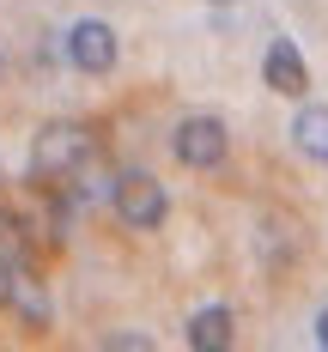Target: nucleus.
<instances>
[{
  "label": "nucleus",
  "mask_w": 328,
  "mask_h": 352,
  "mask_svg": "<svg viewBox=\"0 0 328 352\" xmlns=\"http://www.w3.org/2000/svg\"><path fill=\"white\" fill-rule=\"evenodd\" d=\"M98 158V128L91 122H43L31 134V158H25V182H31L36 195H55L67 176H79V164H91Z\"/></svg>",
  "instance_id": "nucleus-1"
},
{
  "label": "nucleus",
  "mask_w": 328,
  "mask_h": 352,
  "mask_svg": "<svg viewBox=\"0 0 328 352\" xmlns=\"http://www.w3.org/2000/svg\"><path fill=\"white\" fill-rule=\"evenodd\" d=\"M109 207H116V219L128 231H164L171 195H164V182L152 170H116L109 176Z\"/></svg>",
  "instance_id": "nucleus-2"
},
{
  "label": "nucleus",
  "mask_w": 328,
  "mask_h": 352,
  "mask_svg": "<svg viewBox=\"0 0 328 352\" xmlns=\"http://www.w3.org/2000/svg\"><path fill=\"white\" fill-rule=\"evenodd\" d=\"M61 61H67L73 73H85V79L116 73V61H122L116 25H109V19H73L67 31H61Z\"/></svg>",
  "instance_id": "nucleus-3"
},
{
  "label": "nucleus",
  "mask_w": 328,
  "mask_h": 352,
  "mask_svg": "<svg viewBox=\"0 0 328 352\" xmlns=\"http://www.w3.org/2000/svg\"><path fill=\"white\" fill-rule=\"evenodd\" d=\"M171 152H177L182 170H219V164L231 158V128H225V116H213V109L182 116L177 134H171Z\"/></svg>",
  "instance_id": "nucleus-4"
},
{
  "label": "nucleus",
  "mask_w": 328,
  "mask_h": 352,
  "mask_svg": "<svg viewBox=\"0 0 328 352\" xmlns=\"http://www.w3.org/2000/svg\"><path fill=\"white\" fill-rule=\"evenodd\" d=\"M261 85L280 91V98H310V61L292 36H274L261 49Z\"/></svg>",
  "instance_id": "nucleus-5"
},
{
  "label": "nucleus",
  "mask_w": 328,
  "mask_h": 352,
  "mask_svg": "<svg viewBox=\"0 0 328 352\" xmlns=\"http://www.w3.org/2000/svg\"><path fill=\"white\" fill-rule=\"evenodd\" d=\"M182 346H188V352H225V346H237V310H231V304H201L195 316L182 322Z\"/></svg>",
  "instance_id": "nucleus-6"
},
{
  "label": "nucleus",
  "mask_w": 328,
  "mask_h": 352,
  "mask_svg": "<svg viewBox=\"0 0 328 352\" xmlns=\"http://www.w3.org/2000/svg\"><path fill=\"white\" fill-rule=\"evenodd\" d=\"M6 310L19 316V328H25V334H43V328L55 322V304H49V285L36 280V274H25V267H19L12 292H6Z\"/></svg>",
  "instance_id": "nucleus-7"
},
{
  "label": "nucleus",
  "mask_w": 328,
  "mask_h": 352,
  "mask_svg": "<svg viewBox=\"0 0 328 352\" xmlns=\"http://www.w3.org/2000/svg\"><path fill=\"white\" fill-rule=\"evenodd\" d=\"M292 146L310 164H328V104H304L292 116Z\"/></svg>",
  "instance_id": "nucleus-8"
},
{
  "label": "nucleus",
  "mask_w": 328,
  "mask_h": 352,
  "mask_svg": "<svg viewBox=\"0 0 328 352\" xmlns=\"http://www.w3.org/2000/svg\"><path fill=\"white\" fill-rule=\"evenodd\" d=\"M255 243H261V267H267V274H280V267H292V261H298V231H292V225H280V219H261Z\"/></svg>",
  "instance_id": "nucleus-9"
},
{
  "label": "nucleus",
  "mask_w": 328,
  "mask_h": 352,
  "mask_svg": "<svg viewBox=\"0 0 328 352\" xmlns=\"http://www.w3.org/2000/svg\"><path fill=\"white\" fill-rule=\"evenodd\" d=\"M98 346H109V352H152V334H104Z\"/></svg>",
  "instance_id": "nucleus-10"
},
{
  "label": "nucleus",
  "mask_w": 328,
  "mask_h": 352,
  "mask_svg": "<svg viewBox=\"0 0 328 352\" xmlns=\"http://www.w3.org/2000/svg\"><path fill=\"white\" fill-rule=\"evenodd\" d=\"M12 280H19V255H12V249H0V310H6V292H12Z\"/></svg>",
  "instance_id": "nucleus-11"
},
{
  "label": "nucleus",
  "mask_w": 328,
  "mask_h": 352,
  "mask_svg": "<svg viewBox=\"0 0 328 352\" xmlns=\"http://www.w3.org/2000/svg\"><path fill=\"white\" fill-rule=\"evenodd\" d=\"M316 346L328 352V304H322V310H316Z\"/></svg>",
  "instance_id": "nucleus-12"
},
{
  "label": "nucleus",
  "mask_w": 328,
  "mask_h": 352,
  "mask_svg": "<svg viewBox=\"0 0 328 352\" xmlns=\"http://www.w3.org/2000/svg\"><path fill=\"white\" fill-rule=\"evenodd\" d=\"M0 79H6V55H0Z\"/></svg>",
  "instance_id": "nucleus-13"
}]
</instances>
